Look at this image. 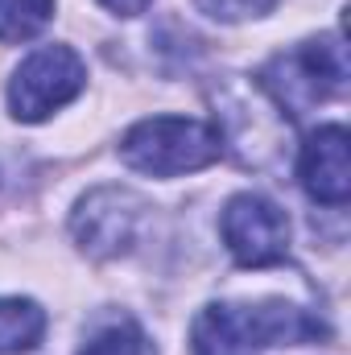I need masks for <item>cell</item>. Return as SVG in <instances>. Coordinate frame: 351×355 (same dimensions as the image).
<instances>
[{
  "instance_id": "obj_12",
  "label": "cell",
  "mask_w": 351,
  "mask_h": 355,
  "mask_svg": "<svg viewBox=\"0 0 351 355\" xmlns=\"http://www.w3.org/2000/svg\"><path fill=\"white\" fill-rule=\"evenodd\" d=\"M108 12H116V17H141L145 8H149V0H99Z\"/></svg>"
},
{
  "instance_id": "obj_1",
  "label": "cell",
  "mask_w": 351,
  "mask_h": 355,
  "mask_svg": "<svg viewBox=\"0 0 351 355\" xmlns=\"http://www.w3.org/2000/svg\"><path fill=\"white\" fill-rule=\"evenodd\" d=\"M327 322L285 297L264 302H211L190 327V355H261L264 347H298L323 339Z\"/></svg>"
},
{
  "instance_id": "obj_7",
  "label": "cell",
  "mask_w": 351,
  "mask_h": 355,
  "mask_svg": "<svg viewBox=\"0 0 351 355\" xmlns=\"http://www.w3.org/2000/svg\"><path fill=\"white\" fill-rule=\"evenodd\" d=\"M302 190L323 202V207H343L351 198V157H348V128L343 124H323L310 132L298 157Z\"/></svg>"
},
{
  "instance_id": "obj_4",
  "label": "cell",
  "mask_w": 351,
  "mask_h": 355,
  "mask_svg": "<svg viewBox=\"0 0 351 355\" xmlns=\"http://www.w3.org/2000/svg\"><path fill=\"white\" fill-rule=\"evenodd\" d=\"M87 83V67L71 46H42L33 50L8 83V112L21 124H42L50 112L67 107Z\"/></svg>"
},
{
  "instance_id": "obj_2",
  "label": "cell",
  "mask_w": 351,
  "mask_h": 355,
  "mask_svg": "<svg viewBox=\"0 0 351 355\" xmlns=\"http://www.w3.org/2000/svg\"><path fill=\"white\" fill-rule=\"evenodd\" d=\"M348 50L343 37H318V42H302L289 54L268 58L257 75L261 91L273 99V107L289 120L306 116L314 103L339 95L348 87Z\"/></svg>"
},
{
  "instance_id": "obj_11",
  "label": "cell",
  "mask_w": 351,
  "mask_h": 355,
  "mask_svg": "<svg viewBox=\"0 0 351 355\" xmlns=\"http://www.w3.org/2000/svg\"><path fill=\"white\" fill-rule=\"evenodd\" d=\"M198 4H203V12H211L219 21H244V17L268 12L277 0H198Z\"/></svg>"
},
{
  "instance_id": "obj_6",
  "label": "cell",
  "mask_w": 351,
  "mask_h": 355,
  "mask_svg": "<svg viewBox=\"0 0 351 355\" xmlns=\"http://www.w3.org/2000/svg\"><path fill=\"white\" fill-rule=\"evenodd\" d=\"M219 236L244 268H268L289 252V219L264 194H236L219 215Z\"/></svg>"
},
{
  "instance_id": "obj_10",
  "label": "cell",
  "mask_w": 351,
  "mask_h": 355,
  "mask_svg": "<svg viewBox=\"0 0 351 355\" xmlns=\"http://www.w3.org/2000/svg\"><path fill=\"white\" fill-rule=\"evenodd\" d=\"M54 17V0H0V42H29Z\"/></svg>"
},
{
  "instance_id": "obj_8",
  "label": "cell",
  "mask_w": 351,
  "mask_h": 355,
  "mask_svg": "<svg viewBox=\"0 0 351 355\" xmlns=\"http://www.w3.org/2000/svg\"><path fill=\"white\" fill-rule=\"evenodd\" d=\"M46 335V310L33 297H0V355L37 347Z\"/></svg>"
},
{
  "instance_id": "obj_9",
  "label": "cell",
  "mask_w": 351,
  "mask_h": 355,
  "mask_svg": "<svg viewBox=\"0 0 351 355\" xmlns=\"http://www.w3.org/2000/svg\"><path fill=\"white\" fill-rule=\"evenodd\" d=\"M79 355H157V347H153V339L141 331L137 318L116 314V318H103L87 339H83Z\"/></svg>"
},
{
  "instance_id": "obj_5",
  "label": "cell",
  "mask_w": 351,
  "mask_h": 355,
  "mask_svg": "<svg viewBox=\"0 0 351 355\" xmlns=\"http://www.w3.org/2000/svg\"><path fill=\"white\" fill-rule=\"evenodd\" d=\"M145 198L128 186H95L71 215V236L91 261H116L137 248L145 223Z\"/></svg>"
},
{
  "instance_id": "obj_3",
  "label": "cell",
  "mask_w": 351,
  "mask_h": 355,
  "mask_svg": "<svg viewBox=\"0 0 351 355\" xmlns=\"http://www.w3.org/2000/svg\"><path fill=\"white\" fill-rule=\"evenodd\" d=\"M219 153H223L219 128H211L207 120H190V116L141 120L120 141L124 166L153 178H178V174H190V170H203Z\"/></svg>"
}]
</instances>
